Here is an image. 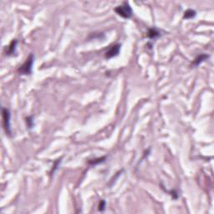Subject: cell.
Masks as SVG:
<instances>
[{
	"mask_svg": "<svg viewBox=\"0 0 214 214\" xmlns=\"http://www.w3.org/2000/svg\"><path fill=\"white\" fill-rule=\"evenodd\" d=\"M115 12L124 19H130L132 16V8H130V4L126 2L123 3L120 6H117L115 8Z\"/></svg>",
	"mask_w": 214,
	"mask_h": 214,
	"instance_id": "obj_1",
	"label": "cell"
},
{
	"mask_svg": "<svg viewBox=\"0 0 214 214\" xmlns=\"http://www.w3.org/2000/svg\"><path fill=\"white\" fill-rule=\"evenodd\" d=\"M33 64H34V55L31 54H29V56L26 60V61L19 69V74L20 75H30L32 72Z\"/></svg>",
	"mask_w": 214,
	"mask_h": 214,
	"instance_id": "obj_2",
	"label": "cell"
},
{
	"mask_svg": "<svg viewBox=\"0 0 214 214\" xmlns=\"http://www.w3.org/2000/svg\"><path fill=\"white\" fill-rule=\"evenodd\" d=\"M2 114H3V119H4V127L6 133L8 135L11 134L10 130V124H9V120H10V112L7 108H3L2 110Z\"/></svg>",
	"mask_w": 214,
	"mask_h": 214,
	"instance_id": "obj_3",
	"label": "cell"
},
{
	"mask_svg": "<svg viewBox=\"0 0 214 214\" xmlns=\"http://www.w3.org/2000/svg\"><path fill=\"white\" fill-rule=\"evenodd\" d=\"M121 50V45H115L113 46H111L110 48L106 51L105 54V57L106 59H110L113 57L117 56Z\"/></svg>",
	"mask_w": 214,
	"mask_h": 214,
	"instance_id": "obj_4",
	"label": "cell"
},
{
	"mask_svg": "<svg viewBox=\"0 0 214 214\" xmlns=\"http://www.w3.org/2000/svg\"><path fill=\"white\" fill-rule=\"evenodd\" d=\"M208 55L207 54H200V55H198L195 60H194V61L192 62V65H194V66H198V65H199L202 62H203L204 60H206L207 59H208Z\"/></svg>",
	"mask_w": 214,
	"mask_h": 214,
	"instance_id": "obj_5",
	"label": "cell"
},
{
	"mask_svg": "<svg viewBox=\"0 0 214 214\" xmlns=\"http://www.w3.org/2000/svg\"><path fill=\"white\" fill-rule=\"evenodd\" d=\"M17 43H18V41H17L16 40H13L10 43V45H8V50L6 51V54H7L8 55H12V54H13L15 53Z\"/></svg>",
	"mask_w": 214,
	"mask_h": 214,
	"instance_id": "obj_6",
	"label": "cell"
},
{
	"mask_svg": "<svg viewBox=\"0 0 214 214\" xmlns=\"http://www.w3.org/2000/svg\"><path fill=\"white\" fill-rule=\"evenodd\" d=\"M196 15H197L196 11H194V10H192V9H188V10L185 11L183 18H184V19H190L194 18Z\"/></svg>",
	"mask_w": 214,
	"mask_h": 214,
	"instance_id": "obj_7",
	"label": "cell"
},
{
	"mask_svg": "<svg viewBox=\"0 0 214 214\" xmlns=\"http://www.w3.org/2000/svg\"><path fill=\"white\" fill-rule=\"evenodd\" d=\"M147 35H148L150 39H156V38L160 36V33L158 32L156 28H150Z\"/></svg>",
	"mask_w": 214,
	"mask_h": 214,
	"instance_id": "obj_8",
	"label": "cell"
},
{
	"mask_svg": "<svg viewBox=\"0 0 214 214\" xmlns=\"http://www.w3.org/2000/svg\"><path fill=\"white\" fill-rule=\"evenodd\" d=\"M105 157H102V158H99V159H95V160H93V162L89 161V164H93V165H96L98 163H101V162H103V160H105Z\"/></svg>",
	"mask_w": 214,
	"mask_h": 214,
	"instance_id": "obj_9",
	"label": "cell"
},
{
	"mask_svg": "<svg viewBox=\"0 0 214 214\" xmlns=\"http://www.w3.org/2000/svg\"><path fill=\"white\" fill-rule=\"evenodd\" d=\"M105 202L104 201V200H101V202H100V204H99V211H104L105 210Z\"/></svg>",
	"mask_w": 214,
	"mask_h": 214,
	"instance_id": "obj_10",
	"label": "cell"
}]
</instances>
